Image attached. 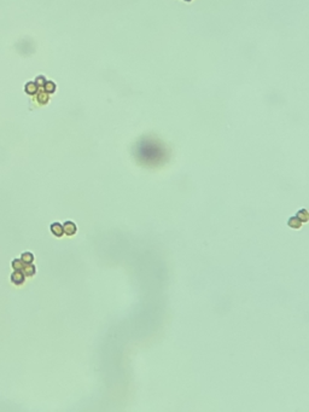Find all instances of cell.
<instances>
[{
    "label": "cell",
    "mask_w": 309,
    "mask_h": 412,
    "mask_svg": "<svg viewBox=\"0 0 309 412\" xmlns=\"http://www.w3.org/2000/svg\"><path fill=\"white\" fill-rule=\"evenodd\" d=\"M135 156L143 164L157 166L165 160V149L157 140L144 138L135 148Z\"/></svg>",
    "instance_id": "cell-1"
},
{
    "label": "cell",
    "mask_w": 309,
    "mask_h": 412,
    "mask_svg": "<svg viewBox=\"0 0 309 412\" xmlns=\"http://www.w3.org/2000/svg\"><path fill=\"white\" fill-rule=\"evenodd\" d=\"M63 230H64V232H65L66 235L71 236V235H74V233L76 232V226H75V224H73V222H65L64 226H63Z\"/></svg>",
    "instance_id": "cell-2"
},
{
    "label": "cell",
    "mask_w": 309,
    "mask_h": 412,
    "mask_svg": "<svg viewBox=\"0 0 309 412\" xmlns=\"http://www.w3.org/2000/svg\"><path fill=\"white\" fill-rule=\"evenodd\" d=\"M287 225H289L291 228H300V227L302 226V222H301V220H300L297 216H292V218L289 219Z\"/></svg>",
    "instance_id": "cell-3"
},
{
    "label": "cell",
    "mask_w": 309,
    "mask_h": 412,
    "mask_svg": "<svg viewBox=\"0 0 309 412\" xmlns=\"http://www.w3.org/2000/svg\"><path fill=\"white\" fill-rule=\"evenodd\" d=\"M51 231L53 232V235L57 236V237H60L63 235V232H64L63 226H60L59 224H53L51 226Z\"/></svg>",
    "instance_id": "cell-4"
},
{
    "label": "cell",
    "mask_w": 309,
    "mask_h": 412,
    "mask_svg": "<svg viewBox=\"0 0 309 412\" xmlns=\"http://www.w3.org/2000/svg\"><path fill=\"white\" fill-rule=\"evenodd\" d=\"M300 220H301V222L303 224V222H307L308 221V219H309V215H308V211L306 210V209H301V210H298V213H297V215H296Z\"/></svg>",
    "instance_id": "cell-5"
},
{
    "label": "cell",
    "mask_w": 309,
    "mask_h": 412,
    "mask_svg": "<svg viewBox=\"0 0 309 412\" xmlns=\"http://www.w3.org/2000/svg\"><path fill=\"white\" fill-rule=\"evenodd\" d=\"M25 91H27V93H30V94H33V93H35V91H36V86H35L34 84H27V86H25Z\"/></svg>",
    "instance_id": "cell-6"
}]
</instances>
